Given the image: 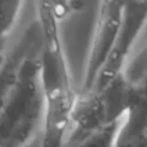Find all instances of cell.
I'll list each match as a JSON object with an SVG mask.
<instances>
[{"instance_id": "1", "label": "cell", "mask_w": 147, "mask_h": 147, "mask_svg": "<svg viewBox=\"0 0 147 147\" xmlns=\"http://www.w3.org/2000/svg\"><path fill=\"white\" fill-rule=\"evenodd\" d=\"M127 0H100L97 27L93 38L91 62L98 75L119 41Z\"/></svg>"}]
</instances>
